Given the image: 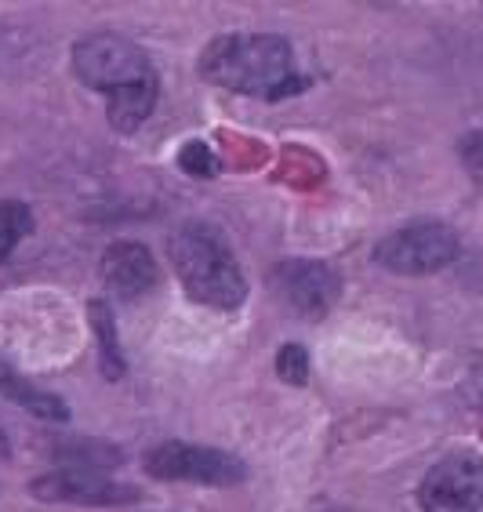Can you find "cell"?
I'll return each instance as SVG.
<instances>
[{
	"instance_id": "1",
	"label": "cell",
	"mask_w": 483,
	"mask_h": 512,
	"mask_svg": "<svg viewBox=\"0 0 483 512\" xmlns=\"http://www.w3.org/2000/svg\"><path fill=\"white\" fill-rule=\"evenodd\" d=\"M200 73L211 84L255 99H284L302 88L295 51L276 33H229L215 37L200 55Z\"/></svg>"
},
{
	"instance_id": "2",
	"label": "cell",
	"mask_w": 483,
	"mask_h": 512,
	"mask_svg": "<svg viewBox=\"0 0 483 512\" xmlns=\"http://www.w3.org/2000/svg\"><path fill=\"white\" fill-rule=\"evenodd\" d=\"M171 266L186 295L200 306L237 309L247 298V280L226 237L207 222H189L171 237Z\"/></svg>"
},
{
	"instance_id": "3",
	"label": "cell",
	"mask_w": 483,
	"mask_h": 512,
	"mask_svg": "<svg viewBox=\"0 0 483 512\" xmlns=\"http://www.w3.org/2000/svg\"><path fill=\"white\" fill-rule=\"evenodd\" d=\"M462 251V240L444 222H411L404 229H393L378 240L375 262L396 276H425L451 266Z\"/></svg>"
},
{
	"instance_id": "4",
	"label": "cell",
	"mask_w": 483,
	"mask_h": 512,
	"mask_svg": "<svg viewBox=\"0 0 483 512\" xmlns=\"http://www.w3.org/2000/svg\"><path fill=\"white\" fill-rule=\"evenodd\" d=\"M73 73L84 88L106 95L157 77L146 51L124 37H84L73 48Z\"/></svg>"
},
{
	"instance_id": "5",
	"label": "cell",
	"mask_w": 483,
	"mask_h": 512,
	"mask_svg": "<svg viewBox=\"0 0 483 512\" xmlns=\"http://www.w3.org/2000/svg\"><path fill=\"white\" fill-rule=\"evenodd\" d=\"M146 473L157 476V480H175V483L233 487V483L247 480V465L240 458H233V454L218 451V447L168 440V444H157L146 454Z\"/></svg>"
},
{
	"instance_id": "6",
	"label": "cell",
	"mask_w": 483,
	"mask_h": 512,
	"mask_svg": "<svg viewBox=\"0 0 483 512\" xmlns=\"http://www.w3.org/2000/svg\"><path fill=\"white\" fill-rule=\"evenodd\" d=\"M273 295L284 302L291 313L306 316V320H320L324 313H331L342 295V280L327 262H313V258H291L273 266Z\"/></svg>"
},
{
	"instance_id": "7",
	"label": "cell",
	"mask_w": 483,
	"mask_h": 512,
	"mask_svg": "<svg viewBox=\"0 0 483 512\" xmlns=\"http://www.w3.org/2000/svg\"><path fill=\"white\" fill-rule=\"evenodd\" d=\"M422 512H480L483 462L473 454H451L425 473L418 487Z\"/></svg>"
},
{
	"instance_id": "8",
	"label": "cell",
	"mask_w": 483,
	"mask_h": 512,
	"mask_svg": "<svg viewBox=\"0 0 483 512\" xmlns=\"http://www.w3.org/2000/svg\"><path fill=\"white\" fill-rule=\"evenodd\" d=\"M33 498L59 505H131L138 502V487L117 483L88 469H55L30 483Z\"/></svg>"
},
{
	"instance_id": "9",
	"label": "cell",
	"mask_w": 483,
	"mask_h": 512,
	"mask_svg": "<svg viewBox=\"0 0 483 512\" xmlns=\"http://www.w3.org/2000/svg\"><path fill=\"white\" fill-rule=\"evenodd\" d=\"M102 284L117 298H138L153 291V284H157V262L149 255V247L135 244V240H120V244L106 247V255H102Z\"/></svg>"
},
{
	"instance_id": "10",
	"label": "cell",
	"mask_w": 483,
	"mask_h": 512,
	"mask_svg": "<svg viewBox=\"0 0 483 512\" xmlns=\"http://www.w3.org/2000/svg\"><path fill=\"white\" fill-rule=\"evenodd\" d=\"M0 396L11 400L15 407H22L26 414L44 418V422H66L69 418V404L62 400V396L40 389V385H33L30 378H22L4 356H0Z\"/></svg>"
},
{
	"instance_id": "11",
	"label": "cell",
	"mask_w": 483,
	"mask_h": 512,
	"mask_svg": "<svg viewBox=\"0 0 483 512\" xmlns=\"http://www.w3.org/2000/svg\"><path fill=\"white\" fill-rule=\"evenodd\" d=\"M157 77L153 80H142V84H131V88H120L109 95V106H106V117L109 124L117 131H135L142 120L153 113L157 106Z\"/></svg>"
},
{
	"instance_id": "12",
	"label": "cell",
	"mask_w": 483,
	"mask_h": 512,
	"mask_svg": "<svg viewBox=\"0 0 483 512\" xmlns=\"http://www.w3.org/2000/svg\"><path fill=\"white\" fill-rule=\"evenodd\" d=\"M91 316V327H95V338H99V360H102V375L109 382H117L124 375V353H120V342H117V320H113V309L109 302L95 298L88 306Z\"/></svg>"
},
{
	"instance_id": "13",
	"label": "cell",
	"mask_w": 483,
	"mask_h": 512,
	"mask_svg": "<svg viewBox=\"0 0 483 512\" xmlns=\"http://www.w3.org/2000/svg\"><path fill=\"white\" fill-rule=\"evenodd\" d=\"M55 454L62 462H69V469H88V473H102V469L120 465V451L102 444V440H73V444L59 447Z\"/></svg>"
},
{
	"instance_id": "14",
	"label": "cell",
	"mask_w": 483,
	"mask_h": 512,
	"mask_svg": "<svg viewBox=\"0 0 483 512\" xmlns=\"http://www.w3.org/2000/svg\"><path fill=\"white\" fill-rule=\"evenodd\" d=\"M33 233V211L19 200H4L0 204V262L15 255V247Z\"/></svg>"
},
{
	"instance_id": "15",
	"label": "cell",
	"mask_w": 483,
	"mask_h": 512,
	"mask_svg": "<svg viewBox=\"0 0 483 512\" xmlns=\"http://www.w3.org/2000/svg\"><path fill=\"white\" fill-rule=\"evenodd\" d=\"M276 375L287 385H306L309 382V353L302 345H284L276 353Z\"/></svg>"
},
{
	"instance_id": "16",
	"label": "cell",
	"mask_w": 483,
	"mask_h": 512,
	"mask_svg": "<svg viewBox=\"0 0 483 512\" xmlns=\"http://www.w3.org/2000/svg\"><path fill=\"white\" fill-rule=\"evenodd\" d=\"M458 157H462V168L469 171L476 186L483 189V128L480 131H469L462 138V146H458Z\"/></svg>"
},
{
	"instance_id": "17",
	"label": "cell",
	"mask_w": 483,
	"mask_h": 512,
	"mask_svg": "<svg viewBox=\"0 0 483 512\" xmlns=\"http://www.w3.org/2000/svg\"><path fill=\"white\" fill-rule=\"evenodd\" d=\"M178 164H182V168H186L189 175H204V178L218 175V164H215V157H211V149L200 146V142H189V146L182 149Z\"/></svg>"
},
{
	"instance_id": "18",
	"label": "cell",
	"mask_w": 483,
	"mask_h": 512,
	"mask_svg": "<svg viewBox=\"0 0 483 512\" xmlns=\"http://www.w3.org/2000/svg\"><path fill=\"white\" fill-rule=\"evenodd\" d=\"M462 396H465V404L483 407V356H476L473 364H469V375H465V382H462Z\"/></svg>"
}]
</instances>
